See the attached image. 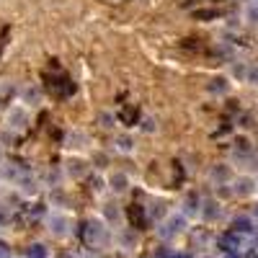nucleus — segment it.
<instances>
[{"instance_id":"f8f14e48","label":"nucleus","mask_w":258,"mask_h":258,"mask_svg":"<svg viewBox=\"0 0 258 258\" xmlns=\"http://www.w3.org/2000/svg\"><path fill=\"white\" fill-rule=\"evenodd\" d=\"M191 16L197 18V21H214V18L220 16V11H214V8H197Z\"/></svg>"},{"instance_id":"a211bd4d","label":"nucleus","mask_w":258,"mask_h":258,"mask_svg":"<svg viewBox=\"0 0 258 258\" xmlns=\"http://www.w3.org/2000/svg\"><path fill=\"white\" fill-rule=\"evenodd\" d=\"M140 129H142V132H150V135H153L155 132V119L153 116H147V119H140Z\"/></svg>"},{"instance_id":"7ed1b4c3","label":"nucleus","mask_w":258,"mask_h":258,"mask_svg":"<svg viewBox=\"0 0 258 258\" xmlns=\"http://www.w3.org/2000/svg\"><path fill=\"white\" fill-rule=\"evenodd\" d=\"M253 188H255V181L250 176H240L232 183V194H238V197H248V194H253Z\"/></svg>"},{"instance_id":"f3484780","label":"nucleus","mask_w":258,"mask_h":258,"mask_svg":"<svg viewBox=\"0 0 258 258\" xmlns=\"http://www.w3.org/2000/svg\"><path fill=\"white\" fill-rule=\"evenodd\" d=\"M121 121H124L126 126H132L135 121H140V116H137V111H135V109H129V111L124 109V111H121Z\"/></svg>"},{"instance_id":"393cba45","label":"nucleus","mask_w":258,"mask_h":258,"mask_svg":"<svg viewBox=\"0 0 258 258\" xmlns=\"http://www.w3.org/2000/svg\"><path fill=\"white\" fill-rule=\"evenodd\" d=\"M165 258H188V255H186V253H168Z\"/></svg>"},{"instance_id":"2eb2a0df","label":"nucleus","mask_w":258,"mask_h":258,"mask_svg":"<svg viewBox=\"0 0 258 258\" xmlns=\"http://www.w3.org/2000/svg\"><path fill=\"white\" fill-rule=\"evenodd\" d=\"M68 170H70L73 176H83L88 168H85V163H80V160H70V163H68Z\"/></svg>"},{"instance_id":"a878e982","label":"nucleus","mask_w":258,"mask_h":258,"mask_svg":"<svg viewBox=\"0 0 258 258\" xmlns=\"http://www.w3.org/2000/svg\"><path fill=\"white\" fill-rule=\"evenodd\" d=\"M225 258H240L238 253H225Z\"/></svg>"},{"instance_id":"412c9836","label":"nucleus","mask_w":258,"mask_h":258,"mask_svg":"<svg viewBox=\"0 0 258 258\" xmlns=\"http://www.w3.org/2000/svg\"><path fill=\"white\" fill-rule=\"evenodd\" d=\"M101 126H106V129L114 126V116L111 114H101Z\"/></svg>"},{"instance_id":"4be33fe9","label":"nucleus","mask_w":258,"mask_h":258,"mask_svg":"<svg viewBox=\"0 0 258 258\" xmlns=\"http://www.w3.org/2000/svg\"><path fill=\"white\" fill-rule=\"evenodd\" d=\"M8 255H11V245L0 240V258H8Z\"/></svg>"},{"instance_id":"1a4fd4ad","label":"nucleus","mask_w":258,"mask_h":258,"mask_svg":"<svg viewBox=\"0 0 258 258\" xmlns=\"http://www.w3.org/2000/svg\"><path fill=\"white\" fill-rule=\"evenodd\" d=\"M199 204H202V199H199V194H194V191H191L188 197H186V202H183V212H186V214H197V212L202 209Z\"/></svg>"},{"instance_id":"dca6fc26","label":"nucleus","mask_w":258,"mask_h":258,"mask_svg":"<svg viewBox=\"0 0 258 258\" xmlns=\"http://www.w3.org/2000/svg\"><path fill=\"white\" fill-rule=\"evenodd\" d=\"M245 83L258 85V64H248V70H245Z\"/></svg>"},{"instance_id":"39448f33","label":"nucleus","mask_w":258,"mask_h":258,"mask_svg":"<svg viewBox=\"0 0 258 258\" xmlns=\"http://www.w3.org/2000/svg\"><path fill=\"white\" fill-rule=\"evenodd\" d=\"M26 121H29V116H26V111H24V106H16V109L8 111V124H11L13 129H24Z\"/></svg>"},{"instance_id":"f257e3e1","label":"nucleus","mask_w":258,"mask_h":258,"mask_svg":"<svg viewBox=\"0 0 258 258\" xmlns=\"http://www.w3.org/2000/svg\"><path fill=\"white\" fill-rule=\"evenodd\" d=\"M220 248L225 250V253H238V248H240V235L238 232H232V230H227L225 235H220Z\"/></svg>"},{"instance_id":"4468645a","label":"nucleus","mask_w":258,"mask_h":258,"mask_svg":"<svg viewBox=\"0 0 258 258\" xmlns=\"http://www.w3.org/2000/svg\"><path fill=\"white\" fill-rule=\"evenodd\" d=\"M116 147H119V150H126V153H129V150H135V140L129 137V135H119V137H116Z\"/></svg>"},{"instance_id":"6ab92c4d","label":"nucleus","mask_w":258,"mask_h":258,"mask_svg":"<svg viewBox=\"0 0 258 258\" xmlns=\"http://www.w3.org/2000/svg\"><path fill=\"white\" fill-rule=\"evenodd\" d=\"M245 70H248L245 64H235V68H232V75H235V78H243V80H245Z\"/></svg>"},{"instance_id":"6e6552de","label":"nucleus","mask_w":258,"mask_h":258,"mask_svg":"<svg viewBox=\"0 0 258 258\" xmlns=\"http://www.w3.org/2000/svg\"><path fill=\"white\" fill-rule=\"evenodd\" d=\"M126 217L132 220V225L135 227H142L145 225V212H142V207H137V204H132V207H126Z\"/></svg>"},{"instance_id":"423d86ee","label":"nucleus","mask_w":258,"mask_h":258,"mask_svg":"<svg viewBox=\"0 0 258 258\" xmlns=\"http://www.w3.org/2000/svg\"><path fill=\"white\" fill-rule=\"evenodd\" d=\"M98 232H101V227H98L96 220H85L83 230H80V238H83V243H93L98 238Z\"/></svg>"},{"instance_id":"ddd939ff","label":"nucleus","mask_w":258,"mask_h":258,"mask_svg":"<svg viewBox=\"0 0 258 258\" xmlns=\"http://www.w3.org/2000/svg\"><path fill=\"white\" fill-rule=\"evenodd\" d=\"M26 255H29V258H49V250L41 245V243H34V245L26 250Z\"/></svg>"},{"instance_id":"20e7f679","label":"nucleus","mask_w":258,"mask_h":258,"mask_svg":"<svg viewBox=\"0 0 258 258\" xmlns=\"http://www.w3.org/2000/svg\"><path fill=\"white\" fill-rule=\"evenodd\" d=\"M207 91H209L212 96H225V93L230 91V80H227V78H222V75L212 78V80L207 83Z\"/></svg>"},{"instance_id":"5701e85b","label":"nucleus","mask_w":258,"mask_h":258,"mask_svg":"<svg viewBox=\"0 0 258 258\" xmlns=\"http://www.w3.org/2000/svg\"><path fill=\"white\" fill-rule=\"evenodd\" d=\"M106 217H109V220H116V209H114V204H109V209H106Z\"/></svg>"},{"instance_id":"b1692460","label":"nucleus","mask_w":258,"mask_h":258,"mask_svg":"<svg viewBox=\"0 0 258 258\" xmlns=\"http://www.w3.org/2000/svg\"><path fill=\"white\" fill-rule=\"evenodd\" d=\"M36 96H39V93H36V91H34V88H31V91H26V98H29V101H31V103H34V101H36Z\"/></svg>"},{"instance_id":"0eeeda50","label":"nucleus","mask_w":258,"mask_h":258,"mask_svg":"<svg viewBox=\"0 0 258 258\" xmlns=\"http://www.w3.org/2000/svg\"><path fill=\"white\" fill-rule=\"evenodd\" d=\"M109 186H111L116 194H124V191L129 188V178H126V173H111Z\"/></svg>"},{"instance_id":"bb28decb","label":"nucleus","mask_w":258,"mask_h":258,"mask_svg":"<svg viewBox=\"0 0 258 258\" xmlns=\"http://www.w3.org/2000/svg\"><path fill=\"white\" fill-rule=\"evenodd\" d=\"M253 217H258V204L253 207Z\"/></svg>"},{"instance_id":"f03ea898","label":"nucleus","mask_w":258,"mask_h":258,"mask_svg":"<svg viewBox=\"0 0 258 258\" xmlns=\"http://www.w3.org/2000/svg\"><path fill=\"white\" fill-rule=\"evenodd\" d=\"M230 230L238 232V235H250V232H253V220L245 217V214H238V217H232Z\"/></svg>"},{"instance_id":"9b49d317","label":"nucleus","mask_w":258,"mask_h":258,"mask_svg":"<svg viewBox=\"0 0 258 258\" xmlns=\"http://www.w3.org/2000/svg\"><path fill=\"white\" fill-rule=\"evenodd\" d=\"M199 212L204 214V220L214 222V220L220 217V204H217V202H207V204H204V209H199Z\"/></svg>"},{"instance_id":"9d476101","label":"nucleus","mask_w":258,"mask_h":258,"mask_svg":"<svg viewBox=\"0 0 258 258\" xmlns=\"http://www.w3.org/2000/svg\"><path fill=\"white\" fill-rule=\"evenodd\" d=\"M212 178L214 181H230V165H225V163H217V165H214L212 168Z\"/></svg>"},{"instance_id":"aec40b11","label":"nucleus","mask_w":258,"mask_h":258,"mask_svg":"<svg viewBox=\"0 0 258 258\" xmlns=\"http://www.w3.org/2000/svg\"><path fill=\"white\" fill-rule=\"evenodd\" d=\"M52 225H54V232H57V235L68 232V227H62V217H54V220H52Z\"/></svg>"}]
</instances>
